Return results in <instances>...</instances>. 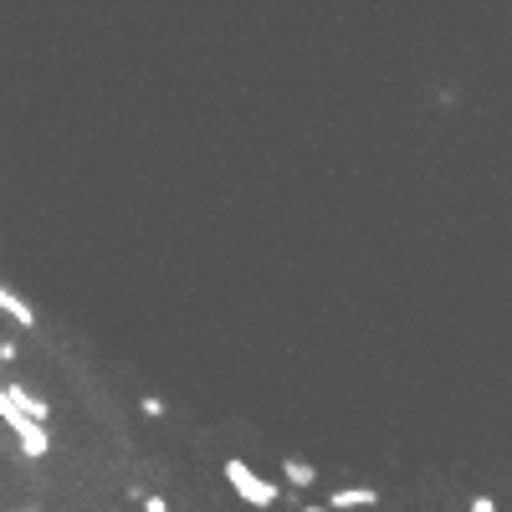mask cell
I'll return each mask as SVG.
<instances>
[{
  "label": "cell",
  "mask_w": 512,
  "mask_h": 512,
  "mask_svg": "<svg viewBox=\"0 0 512 512\" xmlns=\"http://www.w3.org/2000/svg\"><path fill=\"white\" fill-rule=\"evenodd\" d=\"M282 477H287V487H292V492H308V487L318 482V466H313V461H303V456H287V461H282Z\"/></svg>",
  "instance_id": "cell-4"
},
{
  "label": "cell",
  "mask_w": 512,
  "mask_h": 512,
  "mask_svg": "<svg viewBox=\"0 0 512 512\" xmlns=\"http://www.w3.org/2000/svg\"><path fill=\"white\" fill-rule=\"evenodd\" d=\"M303 512H328V507H303Z\"/></svg>",
  "instance_id": "cell-10"
},
{
  "label": "cell",
  "mask_w": 512,
  "mask_h": 512,
  "mask_svg": "<svg viewBox=\"0 0 512 512\" xmlns=\"http://www.w3.org/2000/svg\"><path fill=\"white\" fill-rule=\"evenodd\" d=\"M144 512H169V502L164 497H144Z\"/></svg>",
  "instance_id": "cell-8"
},
{
  "label": "cell",
  "mask_w": 512,
  "mask_h": 512,
  "mask_svg": "<svg viewBox=\"0 0 512 512\" xmlns=\"http://www.w3.org/2000/svg\"><path fill=\"white\" fill-rule=\"evenodd\" d=\"M472 512H497V502L492 497H472Z\"/></svg>",
  "instance_id": "cell-9"
},
{
  "label": "cell",
  "mask_w": 512,
  "mask_h": 512,
  "mask_svg": "<svg viewBox=\"0 0 512 512\" xmlns=\"http://www.w3.org/2000/svg\"><path fill=\"white\" fill-rule=\"evenodd\" d=\"M0 313H6L11 323H21V328H31V323H36V313L21 303V297H16L11 287H0Z\"/></svg>",
  "instance_id": "cell-5"
},
{
  "label": "cell",
  "mask_w": 512,
  "mask_h": 512,
  "mask_svg": "<svg viewBox=\"0 0 512 512\" xmlns=\"http://www.w3.org/2000/svg\"><path fill=\"white\" fill-rule=\"evenodd\" d=\"M226 482L236 487V497H241V502L262 507V512H267V507H277V497H282V492H277V482L256 477V472H251V466H246L241 456H231V461H226Z\"/></svg>",
  "instance_id": "cell-1"
},
{
  "label": "cell",
  "mask_w": 512,
  "mask_h": 512,
  "mask_svg": "<svg viewBox=\"0 0 512 512\" xmlns=\"http://www.w3.org/2000/svg\"><path fill=\"white\" fill-rule=\"evenodd\" d=\"M144 415H154V420H159V415H164V400H159V395H149V400H144Z\"/></svg>",
  "instance_id": "cell-7"
},
{
  "label": "cell",
  "mask_w": 512,
  "mask_h": 512,
  "mask_svg": "<svg viewBox=\"0 0 512 512\" xmlns=\"http://www.w3.org/2000/svg\"><path fill=\"white\" fill-rule=\"evenodd\" d=\"M16 354H21V349L11 344V338H0V364H16Z\"/></svg>",
  "instance_id": "cell-6"
},
{
  "label": "cell",
  "mask_w": 512,
  "mask_h": 512,
  "mask_svg": "<svg viewBox=\"0 0 512 512\" xmlns=\"http://www.w3.org/2000/svg\"><path fill=\"white\" fill-rule=\"evenodd\" d=\"M6 400H11V405H16V410H21L31 425H47V420H52V405L41 400L36 390H26V384H6Z\"/></svg>",
  "instance_id": "cell-2"
},
{
  "label": "cell",
  "mask_w": 512,
  "mask_h": 512,
  "mask_svg": "<svg viewBox=\"0 0 512 512\" xmlns=\"http://www.w3.org/2000/svg\"><path fill=\"white\" fill-rule=\"evenodd\" d=\"M379 502V492L374 487H338L333 497H328V512H349V507H374Z\"/></svg>",
  "instance_id": "cell-3"
}]
</instances>
